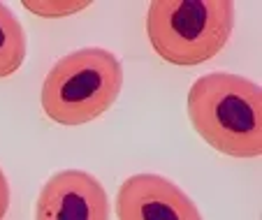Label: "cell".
Instances as JSON below:
<instances>
[{
	"label": "cell",
	"mask_w": 262,
	"mask_h": 220,
	"mask_svg": "<svg viewBox=\"0 0 262 220\" xmlns=\"http://www.w3.org/2000/svg\"><path fill=\"white\" fill-rule=\"evenodd\" d=\"M26 58V33L21 21L0 3V79L12 77L24 65Z\"/></svg>",
	"instance_id": "obj_6"
},
{
	"label": "cell",
	"mask_w": 262,
	"mask_h": 220,
	"mask_svg": "<svg viewBox=\"0 0 262 220\" xmlns=\"http://www.w3.org/2000/svg\"><path fill=\"white\" fill-rule=\"evenodd\" d=\"M35 220H109V197L89 171H58L42 186Z\"/></svg>",
	"instance_id": "obj_4"
},
{
	"label": "cell",
	"mask_w": 262,
	"mask_h": 220,
	"mask_svg": "<svg viewBox=\"0 0 262 220\" xmlns=\"http://www.w3.org/2000/svg\"><path fill=\"white\" fill-rule=\"evenodd\" d=\"M123 68L100 47L72 51L49 70L42 83V109L58 125L77 127L95 121L116 102Z\"/></svg>",
	"instance_id": "obj_2"
},
{
	"label": "cell",
	"mask_w": 262,
	"mask_h": 220,
	"mask_svg": "<svg viewBox=\"0 0 262 220\" xmlns=\"http://www.w3.org/2000/svg\"><path fill=\"white\" fill-rule=\"evenodd\" d=\"M91 3H60V0H54V3H24V7L28 12H35V14L45 16V19H60V16H72L77 12L86 10Z\"/></svg>",
	"instance_id": "obj_7"
},
{
	"label": "cell",
	"mask_w": 262,
	"mask_h": 220,
	"mask_svg": "<svg viewBox=\"0 0 262 220\" xmlns=\"http://www.w3.org/2000/svg\"><path fill=\"white\" fill-rule=\"evenodd\" d=\"M119 220H202L198 204L160 174H135L116 195Z\"/></svg>",
	"instance_id": "obj_5"
},
{
	"label": "cell",
	"mask_w": 262,
	"mask_h": 220,
	"mask_svg": "<svg viewBox=\"0 0 262 220\" xmlns=\"http://www.w3.org/2000/svg\"><path fill=\"white\" fill-rule=\"evenodd\" d=\"M188 118L211 148L230 158L262 156V88L232 72L200 77L188 91Z\"/></svg>",
	"instance_id": "obj_1"
},
{
	"label": "cell",
	"mask_w": 262,
	"mask_h": 220,
	"mask_svg": "<svg viewBox=\"0 0 262 220\" xmlns=\"http://www.w3.org/2000/svg\"><path fill=\"white\" fill-rule=\"evenodd\" d=\"M7 209H10V183H7V176L0 167V220H5Z\"/></svg>",
	"instance_id": "obj_8"
},
{
	"label": "cell",
	"mask_w": 262,
	"mask_h": 220,
	"mask_svg": "<svg viewBox=\"0 0 262 220\" xmlns=\"http://www.w3.org/2000/svg\"><path fill=\"white\" fill-rule=\"evenodd\" d=\"M232 28V0H154L146 12V35L154 51L183 68L221 54Z\"/></svg>",
	"instance_id": "obj_3"
}]
</instances>
